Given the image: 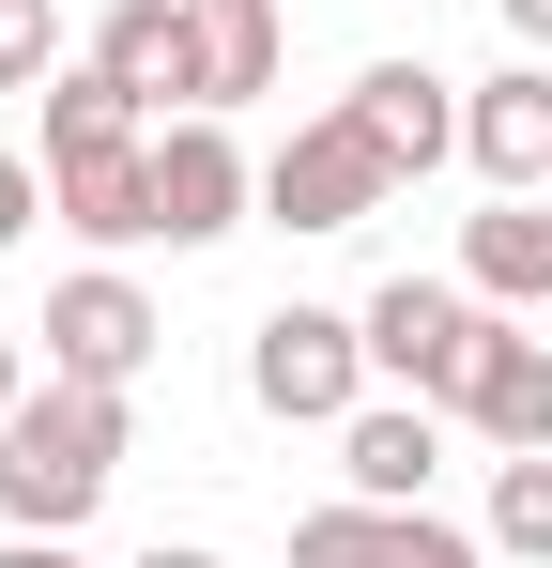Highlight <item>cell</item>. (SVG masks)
Here are the masks:
<instances>
[{
	"label": "cell",
	"mask_w": 552,
	"mask_h": 568,
	"mask_svg": "<svg viewBox=\"0 0 552 568\" xmlns=\"http://www.w3.org/2000/svg\"><path fill=\"white\" fill-rule=\"evenodd\" d=\"M123 476V384H31L0 415V538H78Z\"/></svg>",
	"instance_id": "obj_1"
},
{
	"label": "cell",
	"mask_w": 552,
	"mask_h": 568,
	"mask_svg": "<svg viewBox=\"0 0 552 568\" xmlns=\"http://www.w3.org/2000/svg\"><path fill=\"white\" fill-rule=\"evenodd\" d=\"M368 384H384V369H368V307H307V292H292V307L246 323V399L292 415V430H338Z\"/></svg>",
	"instance_id": "obj_2"
},
{
	"label": "cell",
	"mask_w": 552,
	"mask_h": 568,
	"mask_svg": "<svg viewBox=\"0 0 552 568\" xmlns=\"http://www.w3.org/2000/svg\"><path fill=\"white\" fill-rule=\"evenodd\" d=\"M384 200H399V170H384V139H368L354 108L292 123V139L262 154V215H276V231H368Z\"/></svg>",
	"instance_id": "obj_3"
},
{
	"label": "cell",
	"mask_w": 552,
	"mask_h": 568,
	"mask_svg": "<svg viewBox=\"0 0 552 568\" xmlns=\"http://www.w3.org/2000/svg\"><path fill=\"white\" fill-rule=\"evenodd\" d=\"M476 338H491V307H476L460 277H384L368 292V369L399 384V399H460Z\"/></svg>",
	"instance_id": "obj_4"
},
{
	"label": "cell",
	"mask_w": 552,
	"mask_h": 568,
	"mask_svg": "<svg viewBox=\"0 0 552 568\" xmlns=\"http://www.w3.org/2000/svg\"><path fill=\"white\" fill-rule=\"evenodd\" d=\"M246 200H262L246 139H231L215 108H170V123H154V246H215V231H246Z\"/></svg>",
	"instance_id": "obj_5"
},
{
	"label": "cell",
	"mask_w": 552,
	"mask_h": 568,
	"mask_svg": "<svg viewBox=\"0 0 552 568\" xmlns=\"http://www.w3.org/2000/svg\"><path fill=\"white\" fill-rule=\"evenodd\" d=\"M31 338H47V369H62V384H139L170 323H154V292L123 277V262H92V277L47 292V323H31Z\"/></svg>",
	"instance_id": "obj_6"
},
{
	"label": "cell",
	"mask_w": 552,
	"mask_h": 568,
	"mask_svg": "<svg viewBox=\"0 0 552 568\" xmlns=\"http://www.w3.org/2000/svg\"><path fill=\"white\" fill-rule=\"evenodd\" d=\"M292 568H491V538H460V523H430V507H368V491H338V507L292 523Z\"/></svg>",
	"instance_id": "obj_7"
},
{
	"label": "cell",
	"mask_w": 552,
	"mask_h": 568,
	"mask_svg": "<svg viewBox=\"0 0 552 568\" xmlns=\"http://www.w3.org/2000/svg\"><path fill=\"white\" fill-rule=\"evenodd\" d=\"M460 415H476V446H491V462L552 446V338L522 323V307H491V338H476V369H460Z\"/></svg>",
	"instance_id": "obj_8"
},
{
	"label": "cell",
	"mask_w": 552,
	"mask_h": 568,
	"mask_svg": "<svg viewBox=\"0 0 552 568\" xmlns=\"http://www.w3.org/2000/svg\"><path fill=\"white\" fill-rule=\"evenodd\" d=\"M430 476H446V399H354L338 415V491L430 507Z\"/></svg>",
	"instance_id": "obj_9"
},
{
	"label": "cell",
	"mask_w": 552,
	"mask_h": 568,
	"mask_svg": "<svg viewBox=\"0 0 552 568\" xmlns=\"http://www.w3.org/2000/svg\"><path fill=\"white\" fill-rule=\"evenodd\" d=\"M460 154L491 170V200L552 185V62H538V47H522L507 78H476V93H460Z\"/></svg>",
	"instance_id": "obj_10"
},
{
	"label": "cell",
	"mask_w": 552,
	"mask_h": 568,
	"mask_svg": "<svg viewBox=\"0 0 552 568\" xmlns=\"http://www.w3.org/2000/svg\"><path fill=\"white\" fill-rule=\"evenodd\" d=\"M92 62L154 108V123L200 108V0H108V16H92Z\"/></svg>",
	"instance_id": "obj_11"
},
{
	"label": "cell",
	"mask_w": 552,
	"mask_h": 568,
	"mask_svg": "<svg viewBox=\"0 0 552 568\" xmlns=\"http://www.w3.org/2000/svg\"><path fill=\"white\" fill-rule=\"evenodd\" d=\"M47 215L78 246H154V139H108V154H47Z\"/></svg>",
	"instance_id": "obj_12"
},
{
	"label": "cell",
	"mask_w": 552,
	"mask_h": 568,
	"mask_svg": "<svg viewBox=\"0 0 552 568\" xmlns=\"http://www.w3.org/2000/svg\"><path fill=\"white\" fill-rule=\"evenodd\" d=\"M338 108H354L368 139H384V170H399V185L460 154V78H430V62H368V78H354Z\"/></svg>",
	"instance_id": "obj_13"
},
{
	"label": "cell",
	"mask_w": 552,
	"mask_h": 568,
	"mask_svg": "<svg viewBox=\"0 0 552 568\" xmlns=\"http://www.w3.org/2000/svg\"><path fill=\"white\" fill-rule=\"evenodd\" d=\"M460 292H476V307H552V185L460 215Z\"/></svg>",
	"instance_id": "obj_14"
},
{
	"label": "cell",
	"mask_w": 552,
	"mask_h": 568,
	"mask_svg": "<svg viewBox=\"0 0 552 568\" xmlns=\"http://www.w3.org/2000/svg\"><path fill=\"white\" fill-rule=\"evenodd\" d=\"M276 62H292L276 0H200V108H215V123H231L246 93H276Z\"/></svg>",
	"instance_id": "obj_15"
},
{
	"label": "cell",
	"mask_w": 552,
	"mask_h": 568,
	"mask_svg": "<svg viewBox=\"0 0 552 568\" xmlns=\"http://www.w3.org/2000/svg\"><path fill=\"white\" fill-rule=\"evenodd\" d=\"M491 554L552 568V446H522V462H491Z\"/></svg>",
	"instance_id": "obj_16"
},
{
	"label": "cell",
	"mask_w": 552,
	"mask_h": 568,
	"mask_svg": "<svg viewBox=\"0 0 552 568\" xmlns=\"http://www.w3.org/2000/svg\"><path fill=\"white\" fill-rule=\"evenodd\" d=\"M62 78V0H0V93H47Z\"/></svg>",
	"instance_id": "obj_17"
},
{
	"label": "cell",
	"mask_w": 552,
	"mask_h": 568,
	"mask_svg": "<svg viewBox=\"0 0 552 568\" xmlns=\"http://www.w3.org/2000/svg\"><path fill=\"white\" fill-rule=\"evenodd\" d=\"M31 215H47V170H31V154H16V139H0V246H16V231H31Z\"/></svg>",
	"instance_id": "obj_18"
},
{
	"label": "cell",
	"mask_w": 552,
	"mask_h": 568,
	"mask_svg": "<svg viewBox=\"0 0 552 568\" xmlns=\"http://www.w3.org/2000/svg\"><path fill=\"white\" fill-rule=\"evenodd\" d=\"M0 568H92L78 538H0Z\"/></svg>",
	"instance_id": "obj_19"
},
{
	"label": "cell",
	"mask_w": 552,
	"mask_h": 568,
	"mask_svg": "<svg viewBox=\"0 0 552 568\" xmlns=\"http://www.w3.org/2000/svg\"><path fill=\"white\" fill-rule=\"evenodd\" d=\"M16 399H31V338H0V415H16Z\"/></svg>",
	"instance_id": "obj_20"
},
{
	"label": "cell",
	"mask_w": 552,
	"mask_h": 568,
	"mask_svg": "<svg viewBox=\"0 0 552 568\" xmlns=\"http://www.w3.org/2000/svg\"><path fill=\"white\" fill-rule=\"evenodd\" d=\"M507 31H522V47H538V62H552V0H507Z\"/></svg>",
	"instance_id": "obj_21"
},
{
	"label": "cell",
	"mask_w": 552,
	"mask_h": 568,
	"mask_svg": "<svg viewBox=\"0 0 552 568\" xmlns=\"http://www.w3.org/2000/svg\"><path fill=\"white\" fill-rule=\"evenodd\" d=\"M139 568H231V554H200V538H154V554H139Z\"/></svg>",
	"instance_id": "obj_22"
}]
</instances>
